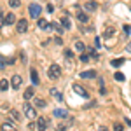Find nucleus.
<instances>
[{
  "label": "nucleus",
  "instance_id": "c85d7f7f",
  "mask_svg": "<svg viewBox=\"0 0 131 131\" xmlns=\"http://www.w3.org/2000/svg\"><path fill=\"white\" fill-rule=\"evenodd\" d=\"M65 56H67L68 60H73V52H72L70 49H67V51H65Z\"/></svg>",
  "mask_w": 131,
  "mask_h": 131
},
{
  "label": "nucleus",
  "instance_id": "423d86ee",
  "mask_svg": "<svg viewBox=\"0 0 131 131\" xmlns=\"http://www.w3.org/2000/svg\"><path fill=\"white\" fill-rule=\"evenodd\" d=\"M52 115H54L56 119H67V117H68V112L65 110V108H54Z\"/></svg>",
  "mask_w": 131,
  "mask_h": 131
},
{
  "label": "nucleus",
  "instance_id": "ea45409f",
  "mask_svg": "<svg viewBox=\"0 0 131 131\" xmlns=\"http://www.w3.org/2000/svg\"><path fill=\"white\" fill-rule=\"evenodd\" d=\"M124 121H126V124H128V126L131 128V121H129V119H128V117H124Z\"/></svg>",
  "mask_w": 131,
  "mask_h": 131
},
{
  "label": "nucleus",
  "instance_id": "5701e85b",
  "mask_svg": "<svg viewBox=\"0 0 131 131\" xmlns=\"http://www.w3.org/2000/svg\"><path fill=\"white\" fill-rule=\"evenodd\" d=\"M75 49L81 51V52H84V49H86V46L82 44V42H75Z\"/></svg>",
  "mask_w": 131,
  "mask_h": 131
},
{
  "label": "nucleus",
  "instance_id": "f704fd0d",
  "mask_svg": "<svg viewBox=\"0 0 131 131\" xmlns=\"http://www.w3.org/2000/svg\"><path fill=\"white\" fill-rule=\"evenodd\" d=\"M21 61H23V63H26V54H25V52H21Z\"/></svg>",
  "mask_w": 131,
  "mask_h": 131
},
{
  "label": "nucleus",
  "instance_id": "f03ea898",
  "mask_svg": "<svg viewBox=\"0 0 131 131\" xmlns=\"http://www.w3.org/2000/svg\"><path fill=\"white\" fill-rule=\"evenodd\" d=\"M47 75H49V79H52V81H56L58 77L61 75V68L54 63V65H51L49 67V70H47Z\"/></svg>",
  "mask_w": 131,
  "mask_h": 131
},
{
  "label": "nucleus",
  "instance_id": "f3484780",
  "mask_svg": "<svg viewBox=\"0 0 131 131\" xmlns=\"http://www.w3.org/2000/svg\"><path fill=\"white\" fill-rule=\"evenodd\" d=\"M14 23H16L14 14H7V16H5V25H14Z\"/></svg>",
  "mask_w": 131,
  "mask_h": 131
},
{
  "label": "nucleus",
  "instance_id": "c9c22d12",
  "mask_svg": "<svg viewBox=\"0 0 131 131\" xmlns=\"http://www.w3.org/2000/svg\"><path fill=\"white\" fill-rule=\"evenodd\" d=\"M94 105H96V101H91V103H88V105H86V108H91V107H94Z\"/></svg>",
  "mask_w": 131,
  "mask_h": 131
},
{
  "label": "nucleus",
  "instance_id": "473e14b6",
  "mask_svg": "<svg viewBox=\"0 0 131 131\" xmlns=\"http://www.w3.org/2000/svg\"><path fill=\"white\" fill-rule=\"evenodd\" d=\"M5 25V19H4V14H2V10H0V28Z\"/></svg>",
  "mask_w": 131,
  "mask_h": 131
},
{
  "label": "nucleus",
  "instance_id": "393cba45",
  "mask_svg": "<svg viewBox=\"0 0 131 131\" xmlns=\"http://www.w3.org/2000/svg\"><path fill=\"white\" fill-rule=\"evenodd\" d=\"M9 5L12 7V9H14V7H19V5H21V2H19V0H10V2H9Z\"/></svg>",
  "mask_w": 131,
  "mask_h": 131
},
{
  "label": "nucleus",
  "instance_id": "4468645a",
  "mask_svg": "<svg viewBox=\"0 0 131 131\" xmlns=\"http://www.w3.org/2000/svg\"><path fill=\"white\" fill-rule=\"evenodd\" d=\"M61 25H63V28H65V30H70V28H72V23H70V19H68L67 16H65V18H61Z\"/></svg>",
  "mask_w": 131,
  "mask_h": 131
},
{
  "label": "nucleus",
  "instance_id": "6ab92c4d",
  "mask_svg": "<svg viewBox=\"0 0 131 131\" xmlns=\"http://www.w3.org/2000/svg\"><path fill=\"white\" fill-rule=\"evenodd\" d=\"M7 89H9V81L2 79V81H0V91H7Z\"/></svg>",
  "mask_w": 131,
  "mask_h": 131
},
{
  "label": "nucleus",
  "instance_id": "a19ab883",
  "mask_svg": "<svg viewBox=\"0 0 131 131\" xmlns=\"http://www.w3.org/2000/svg\"><path fill=\"white\" fill-rule=\"evenodd\" d=\"M129 9H131V4H129Z\"/></svg>",
  "mask_w": 131,
  "mask_h": 131
},
{
  "label": "nucleus",
  "instance_id": "a211bd4d",
  "mask_svg": "<svg viewBox=\"0 0 131 131\" xmlns=\"http://www.w3.org/2000/svg\"><path fill=\"white\" fill-rule=\"evenodd\" d=\"M31 82H33V86H37L39 84V75H37V70H31Z\"/></svg>",
  "mask_w": 131,
  "mask_h": 131
},
{
  "label": "nucleus",
  "instance_id": "4c0bfd02",
  "mask_svg": "<svg viewBox=\"0 0 131 131\" xmlns=\"http://www.w3.org/2000/svg\"><path fill=\"white\" fill-rule=\"evenodd\" d=\"M94 44H96V47H100V37H96V39H94Z\"/></svg>",
  "mask_w": 131,
  "mask_h": 131
},
{
  "label": "nucleus",
  "instance_id": "2f4dec72",
  "mask_svg": "<svg viewBox=\"0 0 131 131\" xmlns=\"http://www.w3.org/2000/svg\"><path fill=\"white\" fill-rule=\"evenodd\" d=\"M2 129H12V126H10L9 122H4L2 124Z\"/></svg>",
  "mask_w": 131,
  "mask_h": 131
},
{
  "label": "nucleus",
  "instance_id": "bb28decb",
  "mask_svg": "<svg viewBox=\"0 0 131 131\" xmlns=\"http://www.w3.org/2000/svg\"><path fill=\"white\" fill-rule=\"evenodd\" d=\"M28 129H39V122H33V121H31L30 124H28Z\"/></svg>",
  "mask_w": 131,
  "mask_h": 131
},
{
  "label": "nucleus",
  "instance_id": "20e7f679",
  "mask_svg": "<svg viewBox=\"0 0 131 131\" xmlns=\"http://www.w3.org/2000/svg\"><path fill=\"white\" fill-rule=\"evenodd\" d=\"M16 31H18V33H25V31H28V21L25 19V18L16 23Z\"/></svg>",
  "mask_w": 131,
  "mask_h": 131
},
{
  "label": "nucleus",
  "instance_id": "1a4fd4ad",
  "mask_svg": "<svg viewBox=\"0 0 131 131\" xmlns=\"http://www.w3.org/2000/svg\"><path fill=\"white\" fill-rule=\"evenodd\" d=\"M81 77L82 79H94L96 77V70H84V72H81Z\"/></svg>",
  "mask_w": 131,
  "mask_h": 131
},
{
  "label": "nucleus",
  "instance_id": "f257e3e1",
  "mask_svg": "<svg viewBox=\"0 0 131 131\" xmlns=\"http://www.w3.org/2000/svg\"><path fill=\"white\" fill-rule=\"evenodd\" d=\"M23 112H25V115H26L30 121L37 119V112H35V108L31 107L30 103H25V105H23Z\"/></svg>",
  "mask_w": 131,
  "mask_h": 131
},
{
  "label": "nucleus",
  "instance_id": "dca6fc26",
  "mask_svg": "<svg viewBox=\"0 0 131 131\" xmlns=\"http://www.w3.org/2000/svg\"><path fill=\"white\" fill-rule=\"evenodd\" d=\"M10 117H12V119H14L16 122H19V121H21V114H19L18 110H10Z\"/></svg>",
  "mask_w": 131,
  "mask_h": 131
},
{
  "label": "nucleus",
  "instance_id": "ddd939ff",
  "mask_svg": "<svg viewBox=\"0 0 131 131\" xmlns=\"http://www.w3.org/2000/svg\"><path fill=\"white\" fill-rule=\"evenodd\" d=\"M39 28H42V30H52V25H49L46 19H40L39 21Z\"/></svg>",
  "mask_w": 131,
  "mask_h": 131
},
{
  "label": "nucleus",
  "instance_id": "cd10ccee",
  "mask_svg": "<svg viewBox=\"0 0 131 131\" xmlns=\"http://www.w3.org/2000/svg\"><path fill=\"white\" fill-rule=\"evenodd\" d=\"M88 51H89V54H91L93 60H98V54H96V51H94V49H88Z\"/></svg>",
  "mask_w": 131,
  "mask_h": 131
},
{
  "label": "nucleus",
  "instance_id": "72a5a7b5",
  "mask_svg": "<svg viewBox=\"0 0 131 131\" xmlns=\"http://www.w3.org/2000/svg\"><path fill=\"white\" fill-rule=\"evenodd\" d=\"M5 60H7V65H12V63L16 61V60H14V58H5Z\"/></svg>",
  "mask_w": 131,
  "mask_h": 131
},
{
  "label": "nucleus",
  "instance_id": "c756f323",
  "mask_svg": "<svg viewBox=\"0 0 131 131\" xmlns=\"http://www.w3.org/2000/svg\"><path fill=\"white\" fill-rule=\"evenodd\" d=\"M124 33H126V35H129V33H131V26H129V25H124Z\"/></svg>",
  "mask_w": 131,
  "mask_h": 131
},
{
  "label": "nucleus",
  "instance_id": "412c9836",
  "mask_svg": "<svg viewBox=\"0 0 131 131\" xmlns=\"http://www.w3.org/2000/svg\"><path fill=\"white\" fill-rule=\"evenodd\" d=\"M124 65V58H117V60H112V67H121Z\"/></svg>",
  "mask_w": 131,
  "mask_h": 131
},
{
  "label": "nucleus",
  "instance_id": "7c9ffc66",
  "mask_svg": "<svg viewBox=\"0 0 131 131\" xmlns=\"http://www.w3.org/2000/svg\"><path fill=\"white\" fill-rule=\"evenodd\" d=\"M114 129L115 131H124V128H122V124H114Z\"/></svg>",
  "mask_w": 131,
  "mask_h": 131
},
{
  "label": "nucleus",
  "instance_id": "6e6552de",
  "mask_svg": "<svg viewBox=\"0 0 131 131\" xmlns=\"http://www.w3.org/2000/svg\"><path fill=\"white\" fill-rule=\"evenodd\" d=\"M75 10H77V19L81 21V23H88V19H89L88 14H84V12L81 10V7H75Z\"/></svg>",
  "mask_w": 131,
  "mask_h": 131
},
{
  "label": "nucleus",
  "instance_id": "39448f33",
  "mask_svg": "<svg viewBox=\"0 0 131 131\" xmlns=\"http://www.w3.org/2000/svg\"><path fill=\"white\" fill-rule=\"evenodd\" d=\"M21 82H23V79H21V75H12V79H10V86H12V89H19Z\"/></svg>",
  "mask_w": 131,
  "mask_h": 131
},
{
  "label": "nucleus",
  "instance_id": "58836bf2",
  "mask_svg": "<svg viewBox=\"0 0 131 131\" xmlns=\"http://www.w3.org/2000/svg\"><path fill=\"white\" fill-rule=\"evenodd\" d=\"M126 51H128V52H131V40L128 42V46H126Z\"/></svg>",
  "mask_w": 131,
  "mask_h": 131
},
{
  "label": "nucleus",
  "instance_id": "a878e982",
  "mask_svg": "<svg viewBox=\"0 0 131 131\" xmlns=\"http://www.w3.org/2000/svg\"><path fill=\"white\" fill-rule=\"evenodd\" d=\"M5 65H7V60L0 56V70H4V68H5Z\"/></svg>",
  "mask_w": 131,
  "mask_h": 131
},
{
  "label": "nucleus",
  "instance_id": "2eb2a0df",
  "mask_svg": "<svg viewBox=\"0 0 131 131\" xmlns=\"http://www.w3.org/2000/svg\"><path fill=\"white\" fill-rule=\"evenodd\" d=\"M33 94H35V91H33V88H28V89L25 91V100H30V98H33Z\"/></svg>",
  "mask_w": 131,
  "mask_h": 131
},
{
  "label": "nucleus",
  "instance_id": "aec40b11",
  "mask_svg": "<svg viewBox=\"0 0 131 131\" xmlns=\"http://www.w3.org/2000/svg\"><path fill=\"white\" fill-rule=\"evenodd\" d=\"M35 107H39V108H44V107H46V101L42 100V98H35Z\"/></svg>",
  "mask_w": 131,
  "mask_h": 131
},
{
  "label": "nucleus",
  "instance_id": "4be33fe9",
  "mask_svg": "<svg viewBox=\"0 0 131 131\" xmlns=\"http://www.w3.org/2000/svg\"><path fill=\"white\" fill-rule=\"evenodd\" d=\"M93 58H91V54H88V52H82L81 54V61H84V63H88V61H91Z\"/></svg>",
  "mask_w": 131,
  "mask_h": 131
},
{
  "label": "nucleus",
  "instance_id": "9b49d317",
  "mask_svg": "<svg viewBox=\"0 0 131 131\" xmlns=\"http://www.w3.org/2000/svg\"><path fill=\"white\" fill-rule=\"evenodd\" d=\"M49 93H51V96L52 98H56V101H63V94H61L58 89H54V88H51L49 89Z\"/></svg>",
  "mask_w": 131,
  "mask_h": 131
},
{
  "label": "nucleus",
  "instance_id": "7ed1b4c3",
  "mask_svg": "<svg viewBox=\"0 0 131 131\" xmlns=\"http://www.w3.org/2000/svg\"><path fill=\"white\" fill-rule=\"evenodd\" d=\"M28 12H30V18H39L42 12V5L40 4H30V9H28Z\"/></svg>",
  "mask_w": 131,
  "mask_h": 131
},
{
  "label": "nucleus",
  "instance_id": "e433bc0d",
  "mask_svg": "<svg viewBox=\"0 0 131 131\" xmlns=\"http://www.w3.org/2000/svg\"><path fill=\"white\" fill-rule=\"evenodd\" d=\"M112 31H114V30H112V28H108V30H107V33H105V37H110Z\"/></svg>",
  "mask_w": 131,
  "mask_h": 131
},
{
  "label": "nucleus",
  "instance_id": "0eeeda50",
  "mask_svg": "<svg viewBox=\"0 0 131 131\" xmlns=\"http://www.w3.org/2000/svg\"><path fill=\"white\" fill-rule=\"evenodd\" d=\"M73 91H75L77 94H81L82 98H89V93H88V91L84 89L82 86H79V84H75V86H73Z\"/></svg>",
  "mask_w": 131,
  "mask_h": 131
},
{
  "label": "nucleus",
  "instance_id": "9d476101",
  "mask_svg": "<svg viewBox=\"0 0 131 131\" xmlns=\"http://www.w3.org/2000/svg\"><path fill=\"white\" fill-rule=\"evenodd\" d=\"M84 9H86V10H89V12H94V10L98 9V5H96V2L89 0V2H86V4H84Z\"/></svg>",
  "mask_w": 131,
  "mask_h": 131
},
{
  "label": "nucleus",
  "instance_id": "b1692460",
  "mask_svg": "<svg viewBox=\"0 0 131 131\" xmlns=\"http://www.w3.org/2000/svg\"><path fill=\"white\" fill-rule=\"evenodd\" d=\"M114 77H115V81H119V82L124 81V73H122V72H117V73H115Z\"/></svg>",
  "mask_w": 131,
  "mask_h": 131
},
{
  "label": "nucleus",
  "instance_id": "f8f14e48",
  "mask_svg": "<svg viewBox=\"0 0 131 131\" xmlns=\"http://www.w3.org/2000/svg\"><path fill=\"white\" fill-rule=\"evenodd\" d=\"M37 122H39V129H46V128H49V121H47L46 117H39Z\"/></svg>",
  "mask_w": 131,
  "mask_h": 131
}]
</instances>
